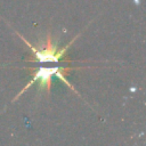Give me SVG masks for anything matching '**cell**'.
Returning a JSON list of instances; mask_svg holds the SVG:
<instances>
[{
	"instance_id": "cell-1",
	"label": "cell",
	"mask_w": 146,
	"mask_h": 146,
	"mask_svg": "<svg viewBox=\"0 0 146 146\" xmlns=\"http://www.w3.org/2000/svg\"><path fill=\"white\" fill-rule=\"evenodd\" d=\"M14 32H15V34L17 36H19L23 40L24 44L30 49V56H27V58L25 59V62L33 63L34 66L23 67L24 70L29 71L30 76H31V80L14 97L13 102L17 100L34 83H38V89L40 91H44L47 95H50L51 82H52V79L54 78H58L72 91H74L75 94H78L76 90L74 89V87L66 80V78L68 76V74L72 71H74V70H81V68H84V67H75V66H72L74 64V60L67 58L66 55H67V51H68L70 47L75 42V40L81 35V33H79L78 35H75L66 46H64L62 48H58L57 41L54 40L52 34H51L50 31L47 32L44 39L41 40L36 46L31 44L17 31L14 30Z\"/></svg>"
}]
</instances>
